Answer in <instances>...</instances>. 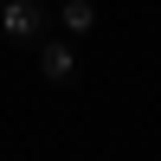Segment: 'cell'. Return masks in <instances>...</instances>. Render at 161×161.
<instances>
[{
    "label": "cell",
    "instance_id": "6da1fadb",
    "mask_svg": "<svg viewBox=\"0 0 161 161\" xmlns=\"http://www.w3.org/2000/svg\"><path fill=\"white\" fill-rule=\"evenodd\" d=\"M52 26V13H45V0H0V32L7 39H19V45H32L39 32Z\"/></svg>",
    "mask_w": 161,
    "mask_h": 161
},
{
    "label": "cell",
    "instance_id": "7a4b0ae2",
    "mask_svg": "<svg viewBox=\"0 0 161 161\" xmlns=\"http://www.w3.org/2000/svg\"><path fill=\"white\" fill-rule=\"evenodd\" d=\"M32 64H39V77H45V84H71V77H77V52H71V39H45V32H39Z\"/></svg>",
    "mask_w": 161,
    "mask_h": 161
},
{
    "label": "cell",
    "instance_id": "3957f363",
    "mask_svg": "<svg viewBox=\"0 0 161 161\" xmlns=\"http://www.w3.org/2000/svg\"><path fill=\"white\" fill-rule=\"evenodd\" d=\"M58 26H64V32H90V26H97V7H90V0H64V7H58Z\"/></svg>",
    "mask_w": 161,
    "mask_h": 161
}]
</instances>
